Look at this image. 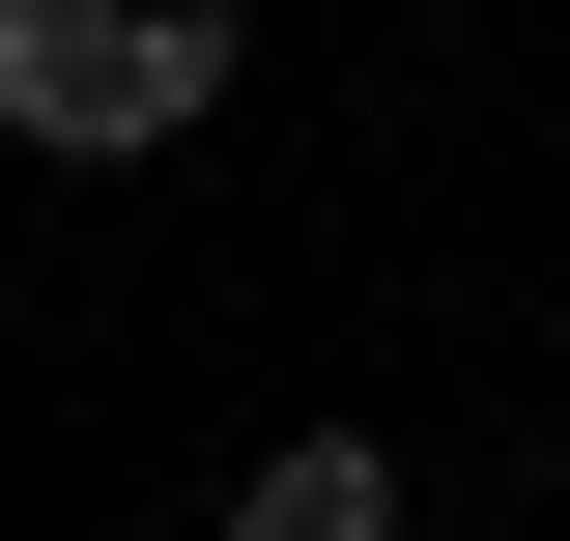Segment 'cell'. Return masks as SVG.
<instances>
[{"label": "cell", "instance_id": "6da1fadb", "mask_svg": "<svg viewBox=\"0 0 570 541\" xmlns=\"http://www.w3.org/2000/svg\"><path fill=\"white\" fill-rule=\"evenodd\" d=\"M257 86V0H0V142L29 171H171Z\"/></svg>", "mask_w": 570, "mask_h": 541}, {"label": "cell", "instance_id": "7a4b0ae2", "mask_svg": "<svg viewBox=\"0 0 570 541\" xmlns=\"http://www.w3.org/2000/svg\"><path fill=\"white\" fill-rule=\"evenodd\" d=\"M228 541H400V456H371V427H285V456L228 484Z\"/></svg>", "mask_w": 570, "mask_h": 541}]
</instances>
